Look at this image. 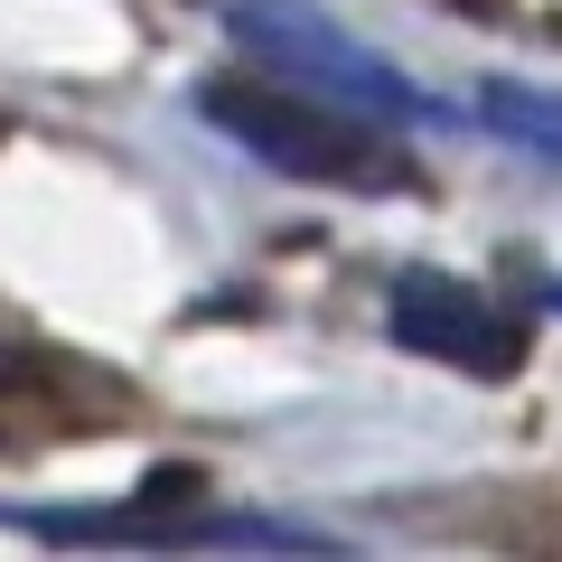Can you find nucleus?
Segmentation results:
<instances>
[{
  "label": "nucleus",
  "instance_id": "2",
  "mask_svg": "<svg viewBox=\"0 0 562 562\" xmlns=\"http://www.w3.org/2000/svg\"><path fill=\"white\" fill-rule=\"evenodd\" d=\"M216 20L254 66L310 85V94H338V103H357V113L403 122V132H413V122H441V94H422L394 57H375L347 20H328L319 0H216Z\"/></svg>",
  "mask_w": 562,
  "mask_h": 562
},
{
  "label": "nucleus",
  "instance_id": "3",
  "mask_svg": "<svg viewBox=\"0 0 562 562\" xmlns=\"http://www.w3.org/2000/svg\"><path fill=\"white\" fill-rule=\"evenodd\" d=\"M384 338L403 357L460 366V375H516L525 366V319L469 272H403L384 291Z\"/></svg>",
  "mask_w": 562,
  "mask_h": 562
},
{
  "label": "nucleus",
  "instance_id": "1",
  "mask_svg": "<svg viewBox=\"0 0 562 562\" xmlns=\"http://www.w3.org/2000/svg\"><path fill=\"white\" fill-rule=\"evenodd\" d=\"M198 113L216 122V140H235L244 160H262L272 179L301 188H338V198H403L422 179L413 150H403V122L357 113L338 94H310V85L272 76V66H225L198 85Z\"/></svg>",
  "mask_w": 562,
  "mask_h": 562
},
{
  "label": "nucleus",
  "instance_id": "5",
  "mask_svg": "<svg viewBox=\"0 0 562 562\" xmlns=\"http://www.w3.org/2000/svg\"><path fill=\"white\" fill-rule=\"evenodd\" d=\"M543 301H553V310H562V281H553V291H543Z\"/></svg>",
  "mask_w": 562,
  "mask_h": 562
},
{
  "label": "nucleus",
  "instance_id": "4",
  "mask_svg": "<svg viewBox=\"0 0 562 562\" xmlns=\"http://www.w3.org/2000/svg\"><path fill=\"white\" fill-rule=\"evenodd\" d=\"M479 122L506 140V150H535V160H562V85L487 76V85H479Z\"/></svg>",
  "mask_w": 562,
  "mask_h": 562
}]
</instances>
